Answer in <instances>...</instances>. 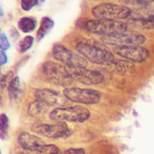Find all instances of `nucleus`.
Wrapping results in <instances>:
<instances>
[{"label": "nucleus", "mask_w": 154, "mask_h": 154, "mask_svg": "<svg viewBox=\"0 0 154 154\" xmlns=\"http://www.w3.org/2000/svg\"><path fill=\"white\" fill-rule=\"evenodd\" d=\"M86 30L90 33L110 37L126 32L127 25L122 21L106 19H95L86 21L84 24Z\"/></svg>", "instance_id": "f257e3e1"}, {"label": "nucleus", "mask_w": 154, "mask_h": 154, "mask_svg": "<svg viewBox=\"0 0 154 154\" xmlns=\"http://www.w3.org/2000/svg\"><path fill=\"white\" fill-rule=\"evenodd\" d=\"M90 117V111L82 106L60 107L53 110L50 114V118L54 122H73L83 123Z\"/></svg>", "instance_id": "f03ea898"}, {"label": "nucleus", "mask_w": 154, "mask_h": 154, "mask_svg": "<svg viewBox=\"0 0 154 154\" xmlns=\"http://www.w3.org/2000/svg\"><path fill=\"white\" fill-rule=\"evenodd\" d=\"M132 10L123 5L104 3L98 5L92 9V14L96 19L118 20L131 17Z\"/></svg>", "instance_id": "7ed1b4c3"}, {"label": "nucleus", "mask_w": 154, "mask_h": 154, "mask_svg": "<svg viewBox=\"0 0 154 154\" xmlns=\"http://www.w3.org/2000/svg\"><path fill=\"white\" fill-rule=\"evenodd\" d=\"M43 72L47 79L56 85L69 88L75 81L70 71L59 63L47 62L43 65Z\"/></svg>", "instance_id": "20e7f679"}, {"label": "nucleus", "mask_w": 154, "mask_h": 154, "mask_svg": "<svg viewBox=\"0 0 154 154\" xmlns=\"http://www.w3.org/2000/svg\"><path fill=\"white\" fill-rule=\"evenodd\" d=\"M76 51L86 60L98 65H110L114 62V57L110 51L90 44L79 42Z\"/></svg>", "instance_id": "39448f33"}, {"label": "nucleus", "mask_w": 154, "mask_h": 154, "mask_svg": "<svg viewBox=\"0 0 154 154\" xmlns=\"http://www.w3.org/2000/svg\"><path fill=\"white\" fill-rule=\"evenodd\" d=\"M53 57L70 69L85 68L87 61L82 55L76 54L65 46L57 45L53 48Z\"/></svg>", "instance_id": "423d86ee"}, {"label": "nucleus", "mask_w": 154, "mask_h": 154, "mask_svg": "<svg viewBox=\"0 0 154 154\" xmlns=\"http://www.w3.org/2000/svg\"><path fill=\"white\" fill-rule=\"evenodd\" d=\"M64 96L69 100L84 105H95L101 100L102 94L97 90L92 89L71 87L63 91Z\"/></svg>", "instance_id": "0eeeda50"}, {"label": "nucleus", "mask_w": 154, "mask_h": 154, "mask_svg": "<svg viewBox=\"0 0 154 154\" xmlns=\"http://www.w3.org/2000/svg\"><path fill=\"white\" fill-rule=\"evenodd\" d=\"M102 41L104 43L114 47H129L141 46L146 42V38L141 33L130 32H124L115 36L102 37Z\"/></svg>", "instance_id": "6e6552de"}, {"label": "nucleus", "mask_w": 154, "mask_h": 154, "mask_svg": "<svg viewBox=\"0 0 154 154\" xmlns=\"http://www.w3.org/2000/svg\"><path fill=\"white\" fill-rule=\"evenodd\" d=\"M32 131L38 135L48 138H60L68 137L70 130L66 123L59 122L56 124L40 123L32 126Z\"/></svg>", "instance_id": "1a4fd4ad"}, {"label": "nucleus", "mask_w": 154, "mask_h": 154, "mask_svg": "<svg viewBox=\"0 0 154 154\" xmlns=\"http://www.w3.org/2000/svg\"><path fill=\"white\" fill-rule=\"evenodd\" d=\"M114 52L123 58L135 63H144L150 55V51L141 46L115 47Z\"/></svg>", "instance_id": "9d476101"}, {"label": "nucleus", "mask_w": 154, "mask_h": 154, "mask_svg": "<svg viewBox=\"0 0 154 154\" xmlns=\"http://www.w3.org/2000/svg\"><path fill=\"white\" fill-rule=\"evenodd\" d=\"M70 72L74 81L86 85H96L102 83L104 80V76L102 73L86 68L71 69Z\"/></svg>", "instance_id": "9b49d317"}, {"label": "nucleus", "mask_w": 154, "mask_h": 154, "mask_svg": "<svg viewBox=\"0 0 154 154\" xmlns=\"http://www.w3.org/2000/svg\"><path fill=\"white\" fill-rule=\"evenodd\" d=\"M36 100L43 102L46 105L54 106L60 105L63 102V96L59 92L51 89H41L35 92Z\"/></svg>", "instance_id": "f8f14e48"}, {"label": "nucleus", "mask_w": 154, "mask_h": 154, "mask_svg": "<svg viewBox=\"0 0 154 154\" xmlns=\"http://www.w3.org/2000/svg\"><path fill=\"white\" fill-rule=\"evenodd\" d=\"M20 145L25 150L40 153L45 146V143L38 137L28 132H22L17 138Z\"/></svg>", "instance_id": "ddd939ff"}, {"label": "nucleus", "mask_w": 154, "mask_h": 154, "mask_svg": "<svg viewBox=\"0 0 154 154\" xmlns=\"http://www.w3.org/2000/svg\"><path fill=\"white\" fill-rule=\"evenodd\" d=\"M48 105L38 100L31 102L28 107V113L33 117H40L45 114L48 110Z\"/></svg>", "instance_id": "4468645a"}, {"label": "nucleus", "mask_w": 154, "mask_h": 154, "mask_svg": "<svg viewBox=\"0 0 154 154\" xmlns=\"http://www.w3.org/2000/svg\"><path fill=\"white\" fill-rule=\"evenodd\" d=\"M54 22L52 19L48 17H44L41 20V25L37 32L38 41H41L54 27Z\"/></svg>", "instance_id": "2eb2a0df"}, {"label": "nucleus", "mask_w": 154, "mask_h": 154, "mask_svg": "<svg viewBox=\"0 0 154 154\" xmlns=\"http://www.w3.org/2000/svg\"><path fill=\"white\" fill-rule=\"evenodd\" d=\"M35 20L32 17H23L19 20L17 23L18 28L20 31L24 33H29L31 32L34 31L36 27Z\"/></svg>", "instance_id": "dca6fc26"}, {"label": "nucleus", "mask_w": 154, "mask_h": 154, "mask_svg": "<svg viewBox=\"0 0 154 154\" xmlns=\"http://www.w3.org/2000/svg\"><path fill=\"white\" fill-rule=\"evenodd\" d=\"M20 91V84L18 77H14L8 86V94L11 100L17 99Z\"/></svg>", "instance_id": "f3484780"}, {"label": "nucleus", "mask_w": 154, "mask_h": 154, "mask_svg": "<svg viewBox=\"0 0 154 154\" xmlns=\"http://www.w3.org/2000/svg\"><path fill=\"white\" fill-rule=\"evenodd\" d=\"M34 43V38L32 36H26L18 44V51L20 53H25L32 47Z\"/></svg>", "instance_id": "a211bd4d"}, {"label": "nucleus", "mask_w": 154, "mask_h": 154, "mask_svg": "<svg viewBox=\"0 0 154 154\" xmlns=\"http://www.w3.org/2000/svg\"><path fill=\"white\" fill-rule=\"evenodd\" d=\"M8 125V117L5 114H2L0 117V135L2 139H5L7 137Z\"/></svg>", "instance_id": "6ab92c4d"}, {"label": "nucleus", "mask_w": 154, "mask_h": 154, "mask_svg": "<svg viewBox=\"0 0 154 154\" xmlns=\"http://www.w3.org/2000/svg\"><path fill=\"white\" fill-rule=\"evenodd\" d=\"M123 5L147 6L154 2V0H120Z\"/></svg>", "instance_id": "aec40b11"}, {"label": "nucleus", "mask_w": 154, "mask_h": 154, "mask_svg": "<svg viewBox=\"0 0 154 154\" xmlns=\"http://www.w3.org/2000/svg\"><path fill=\"white\" fill-rule=\"evenodd\" d=\"M141 26L146 29H154V15L151 14L141 20Z\"/></svg>", "instance_id": "412c9836"}, {"label": "nucleus", "mask_w": 154, "mask_h": 154, "mask_svg": "<svg viewBox=\"0 0 154 154\" xmlns=\"http://www.w3.org/2000/svg\"><path fill=\"white\" fill-rule=\"evenodd\" d=\"M38 0H20L21 8L26 11H30L33 7L38 5Z\"/></svg>", "instance_id": "4be33fe9"}, {"label": "nucleus", "mask_w": 154, "mask_h": 154, "mask_svg": "<svg viewBox=\"0 0 154 154\" xmlns=\"http://www.w3.org/2000/svg\"><path fill=\"white\" fill-rule=\"evenodd\" d=\"M13 76L14 74L11 71L8 72L7 74H5V75H2L1 78V87L2 89L5 88L7 86H9L10 83L11 82V81L13 80Z\"/></svg>", "instance_id": "5701e85b"}, {"label": "nucleus", "mask_w": 154, "mask_h": 154, "mask_svg": "<svg viewBox=\"0 0 154 154\" xmlns=\"http://www.w3.org/2000/svg\"><path fill=\"white\" fill-rule=\"evenodd\" d=\"M0 48H1L2 51H6V50L9 49L10 48V43L8 39L7 36L4 34L2 33L1 34V42H0Z\"/></svg>", "instance_id": "b1692460"}, {"label": "nucleus", "mask_w": 154, "mask_h": 154, "mask_svg": "<svg viewBox=\"0 0 154 154\" xmlns=\"http://www.w3.org/2000/svg\"><path fill=\"white\" fill-rule=\"evenodd\" d=\"M57 154H86L84 149L78 148V149H69L66 150L63 153H60Z\"/></svg>", "instance_id": "393cba45"}, {"label": "nucleus", "mask_w": 154, "mask_h": 154, "mask_svg": "<svg viewBox=\"0 0 154 154\" xmlns=\"http://www.w3.org/2000/svg\"><path fill=\"white\" fill-rule=\"evenodd\" d=\"M8 62V57L4 51H0V64L1 66H4Z\"/></svg>", "instance_id": "a878e982"}]
</instances>
